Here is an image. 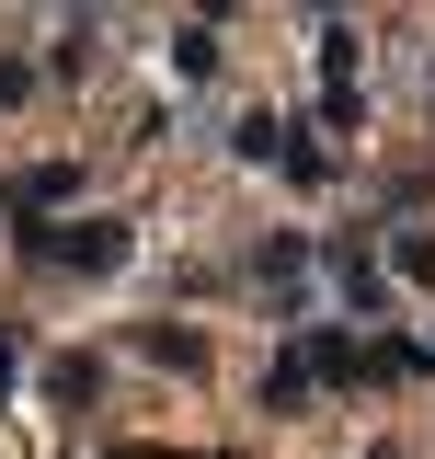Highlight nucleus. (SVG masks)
<instances>
[{"label": "nucleus", "mask_w": 435, "mask_h": 459, "mask_svg": "<svg viewBox=\"0 0 435 459\" xmlns=\"http://www.w3.org/2000/svg\"><path fill=\"white\" fill-rule=\"evenodd\" d=\"M332 287H344V310H355V322H379V310H389V276H379V253H367V241H332Z\"/></svg>", "instance_id": "obj_2"}, {"label": "nucleus", "mask_w": 435, "mask_h": 459, "mask_svg": "<svg viewBox=\"0 0 435 459\" xmlns=\"http://www.w3.org/2000/svg\"><path fill=\"white\" fill-rule=\"evenodd\" d=\"M81 195V161H35L23 184H12V219H47V207H69Z\"/></svg>", "instance_id": "obj_3"}, {"label": "nucleus", "mask_w": 435, "mask_h": 459, "mask_svg": "<svg viewBox=\"0 0 435 459\" xmlns=\"http://www.w3.org/2000/svg\"><path fill=\"white\" fill-rule=\"evenodd\" d=\"M12 241H23V264H57V276H115V264H126V230H115V219H81V230L23 219Z\"/></svg>", "instance_id": "obj_1"}, {"label": "nucleus", "mask_w": 435, "mask_h": 459, "mask_svg": "<svg viewBox=\"0 0 435 459\" xmlns=\"http://www.w3.org/2000/svg\"><path fill=\"white\" fill-rule=\"evenodd\" d=\"M229 150H241V161H275V150H286V126H275V115H241V126H229Z\"/></svg>", "instance_id": "obj_9"}, {"label": "nucleus", "mask_w": 435, "mask_h": 459, "mask_svg": "<svg viewBox=\"0 0 435 459\" xmlns=\"http://www.w3.org/2000/svg\"><path fill=\"white\" fill-rule=\"evenodd\" d=\"M92 47H104V23H92V12H81V23H57V81H81Z\"/></svg>", "instance_id": "obj_8"}, {"label": "nucleus", "mask_w": 435, "mask_h": 459, "mask_svg": "<svg viewBox=\"0 0 435 459\" xmlns=\"http://www.w3.org/2000/svg\"><path fill=\"white\" fill-rule=\"evenodd\" d=\"M138 356H161V368H207V344L172 333V322H138Z\"/></svg>", "instance_id": "obj_7"}, {"label": "nucleus", "mask_w": 435, "mask_h": 459, "mask_svg": "<svg viewBox=\"0 0 435 459\" xmlns=\"http://www.w3.org/2000/svg\"><path fill=\"white\" fill-rule=\"evenodd\" d=\"M126 459H172V448H126Z\"/></svg>", "instance_id": "obj_11"}, {"label": "nucleus", "mask_w": 435, "mask_h": 459, "mask_svg": "<svg viewBox=\"0 0 435 459\" xmlns=\"http://www.w3.org/2000/svg\"><path fill=\"white\" fill-rule=\"evenodd\" d=\"M275 161L298 172V184H332V172H344V161H332V150H321V138H286V150H275Z\"/></svg>", "instance_id": "obj_10"}, {"label": "nucleus", "mask_w": 435, "mask_h": 459, "mask_svg": "<svg viewBox=\"0 0 435 459\" xmlns=\"http://www.w3.org/2000/svg\"><path fill=\"white\" fill-rule=\"evenodd\" d=\"M389 276H401V287H435V241H424V230H389Z\"/></svg>", "instance_id": "obj_4"}, {"label": "nucleus", "mask_w": 435, "mask_h": 459, "mask_svg": "<svg viewBox=\"0 0 435 459\" xmlns=\"http://www.w3.org/2000/svg\"><path fill=\"white\" fill-rule=\"evenodd\" d=\"M172 69L207 81V69H218V23H172Z\"/></svg>", "instance_id": "obj_5"}, {"label": "nucleus", "mask_w": 435, "mask_h": 459, "mask_svg": "<svg viewBox=\"0 0 435 459\" xmlns=\"http://www.w3.org/2000/svg\"><path fill=\"white\" fill-rule=\"evenodd\" d=\"M310 391H321V379H310L298 356H275V368H264V413H298V402H310Z\"/></svg>", "instance_id": "obj_6"}]
</instances>
